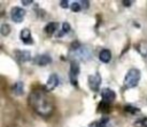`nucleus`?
<instances>
[{
    "mask_svg": "<svg viewBox=\"0 0 147 127\" xmlns=\"http://www.w3.org/2000/svg\"><path fill=\"white\" fill-rule=\"evenodd\" d=\"M74 51H75V55H76L78 58L83 59V61H87V59L91 57V50H90L87 47H85V46H82V45H80V47H78V48L75 49Z\"/></svg>",
    "mask_w": 147,
    "mask_h": 127,
    "instance_id": "nucleus-6",
    "label": "nucleus"
},
{
    "mask_svg": "<svg viewBox=\"0 0 147 127\" xmlns=\"http://www.w3.org/2000/svg\"><path fill=\"white\" fill-rule=\"evenodd\" d=\"M99 58L103 63L110 62V59H111V53H110V50L109 49H106V48L105 49H101L100 53H99Z\"/></svg>",
    "mask_w": 147,
    "mask_h": 127,
    "instance_id": "nucleus-12",
    "label": "nucleus"
},
{
    "mask_svg": "<svg viewBox=\"0 0 147 127\" xmlns=\"http://www.w3.org/2000/svg\"><path fill=\"white\" fill-rule=\"evenodd\" d=\"M22 3H23L24 6H28V5H31V3H32V1H31V0H28V1H26V0H23V1H22Z\"/></svg>",
    "mask_w": 147,
    "mask_h": 127,
    "instance_id": "nucleus-25",
    "label": "nucleus"
},
{
    "mask_svg": "<svg viewBox=\"0 0 147 127\" xmlns=\"http://www.w3.org/2000/svg\"><path fill=\"white\" fill-rule=\"evenodd\" d=\"M0 32H1L2 35H8L9 32H10V26H9L8 24H6V23L2 24L1 27H0Z\"/></svg>",
    "mask_w": 147,
    "mask_h": 127,
    "instance_id": "nucleus-17",
    "label": "nucleus"
},
{
    "mask_svg": "<svg viewBox=\"0 0 147 127\" xmlns=\"http://www.w3.org/2000/svg\"><path fill=\"white\" fill-rule=\"evenodd\" d=\"M25 16V10L21 7H13L10 10V18L15 23H21L24 19Z\"/></svg>",
    "mask_w": 147,
    "mask_h": 127,
    "instance_id": "nucleus-4",
    "label": "nucleus"
},
{
    "mask_svg": "<svg viewBox=\"0 0 147 127\" xmlns=\"http://www.w3.org/2000/svg\"><path fill=\"white\" fill-rule=\"evenodd\" d=\"M80 6H82V8L87 9L88 6H90V2H88V1H82V2H80Z\"/></svg>",
    "mask_w": 147,
    "mask_h": 127,
    "instance_id": "nucleus-23",
    "label": "nucleus"
},
{
    "mask_svg": "<svg viewBox=\"0 0 147 127\" xmlns=\"http://www.w3.org/2000/svg\"><path fill=\"white\" fill-rule=\"evenodd\" d=\"M79 74V64L77 61H72L70 63V72H69V78L70 82L72 86L77 87V78Z\"/></svg>",
    "mask_w": 147,
    "mask_h": 127,
    "instance_id": "nucleus-3",
    "label": "nucleus"
},
{
    "mask_svg": "<svg viewBox=\"0 0 147 127\" xmlns=\"http://www.w3.org/2000/svg\"><path fill=\"white\" fill-rule=\"evenodd\" d=\"M51 62H52V57L48 54H41V55H38L34 58V63L38 64V65H41V66L48 65Z\"/></svg>",
    "mask_w": 147,
    "mask_h": 127,
    "instance_id": "nucleus-10",
    "label": "nucleus"
},
{
    "mask_svg": "<svg viewBox=\"0 0 147 127\" xmlns=\"http://www.w3.org/2000/svg\"><path fill=\"white\" fill-rule=\"evenodd\" d=\"M98 111L99 112H102V113H108L110 111V103L105 102V101H101L100 104H99Z\"/></svg>",
    "mask_w": 147,
    "mask_h": 127,
    "instance_id": "nucleus-16",
    "label": "nucleus"
},
{
    "mask_svg": "<svg viewBox=\"0 0 147 127\" xmlns=\"http://www.w3.org/2000/svg\"><path fill=\"white\" fill-rule=\"evenodd\" d=\"M140 71L138 69H130L127 71V73L125 74L124 78V86L126 88H133L138 85L139 80H140Z\"/></svg>",
    "mask_w": 147,
    "mask_h": 127,
    "instance_id": "nucleus-2",
    "label": "nucleus"
},
{
    "mask_svg": "<svg viewBox=\"0 0 147 127\" xmlns=\"http://www.w3.org/2000/svg\"><path fill=\"white\" fill-rule=\"evenodd\" d=\"M11 92H13L15 95H17V96L23 95V94H24V85H23V82H22V81L15 82V84L13 85V87H11Z\"/></svg>",
    "mask_w": 147,
    "mask_h": 127,
    "instance_id": "nucleus-13",
    "label": "nucleus"
},
{
    "mask_svg": "<svg viewBox=\"0 0 147 127\" xmlns=\"http://www.w3.org/2000/svg\"><path fill=\"white\" fill-rule=\"evenodd\" d=\"M57 25H59V24H57L56 22H49L48 24H46V26H45L44 31H45L47 34H53V33L56 31Z\"/></svg>",
    "mask_w": 147,
    "mask_h": 127,
    "instance_id": "nucleus-15",
    "label": "nucleus"
},
{
    "mask_svg": "<svg viewBox=\"0 0 147 127\" xmlns=\"http://www.w3.org/2000/svg\"><path fill=\"white\" fill-rule=\"evenodd\" d=\"M125 111L126 112H130V113H137V112H139V109L138 108H134L132 105H126L125 106Z\"/></svg>",
    "mask_w": 147,
    "mask_h": 127,
    "instance_id": "nucleus-19",
    "label": "nucleus"
},
{
    "mask_svg": "<svg viewBox=\"0 0 147 127\" xmlns=\"http://www.w3.org/2000/svg\"><path fill=\"white\" fill-rule=\"evenodd\" d=\"M137 124H139V125L142 126V127H147V118H142V119L139 120Z\"/></svg>",
    "mask_w": 147,
    "mask_h": 127,
    "instance_id": "nucleus-21",
    "label": "nucleus"
},
{
    "mask_svg": "<svg viewBox=\"0 0 147 127\" xmlns=\"http://www.w3.org/2000/svg\"><path fill=\"white\" fill-rule=\"evenodd\" d=\"M15 54H16V58L20 62L24 63V62H28L31 59V53L28 50H16Z\"/></svg>",
    "mask_w": 147,
    "mask_h": 127,
    "instance_id": "nucleus-11",
    "label": "nucleus"
},
{
    "mask_svg": "<svg viewBox=\"0 0 147 127\" xmlns=\"http://www.w3.org/2000/svg\"><path fill=\"white\" fill-rule=\"evenodd\" d=\"M138 53H140V55L142 56H147V41L146 40H141L137 43L136 46Z\"/></svg>",
    "mask_w": 147,
    "mask_h": 127,
    "instance_id": "nucleus-14",
    "label": "nucleus"
},
{
    "mask_svg": "<svg viewBox=\"0 0 147 127\" xmlns=\"http://www.w3.org/2000/svg\"><path fill=\"white\" fill-rule=\"evenodd\" d=\"M20 38H21V40H22L25 45H32V42H33L32 35H31V31H30L28 27H25V29H23V30L21 31Z\"/></svg>",
    "mask_w": 147,
    "mask_h": 127,
    "instance_id": "nucleus-9",
    "label": "nucleus"
},
{
    "mask_svg": "<svg viewBox=\"0 0 147 127\" xmlns=\"http://www.w3.org/2000/svg\"><path fill=\"white\" fill-rule=\"evenodd\" d=\"M132 2H133V1H126V0H125V1H122V3H123L124 6H126V7H130V6L132 5Z\"/></svg>",
    "mask_w": 147,
    "mask_h": 127,
    "instance_id": "nucleus-24",
    "label": "nucleus"
},
{
    "mask_svg": "<svg viewBox=\"0 0 147 127\" xmlns=\"http://www.w3.org/2000/svg\"><path fill=\"white\" fill-rule=\"evenodd\" d=\"M60 80H59V76L55 74V73H52L49 77H48V80L46 82V89L47 90H53L57 87Z\"/></svg>",
    "mask_w": 147,
    "mask_h": 127,
    "instance_id": "nucleus-7",
    "label": "nucleus"
},
{
    "mask_svg": "<svg viewBox=\"0 0 147 127\" xmlns=\"http://www.w3.org/2000/svg\"><path fill=\"white\" fill-rule=\"evenodd\" d=\"M29 104L34 112L42 117H48L54 110V103L51 96L40 89H36L30 93Z\"/></svg>",
    "mask_w": 147,
    "mask_h": 127,
    "instance_id": "nucleus-1",
    "label": "nucleus"
},
{
    "mask_svg": "<svg viewBox=\"0 0 147 127\" xmlns=\"http://www.w3.org/2000/svg\"><path fill=\"white\" fill-rule=\"evenodd\" d=\"M100 85H101V77H100L99 73L88 76V86L92 90L98 92L99 88H100Z\"/></svg>",
    "mask_w": 147,
    "mask_h": 127,
    "instance_id": "nucleus-5",
    "label": "nucleus"
},
{
    "mask_svg": "<svg viewBox=\"0 0 147 127\" xmlns=\"http://www.w3.org/2000/svg\"><path fill=\"white\" fill-rule=\"evenodd\" d=\"M101 96H102V101L108 102V103L113 102V101L116 98L115 92H114L113 89H110V88H103V89L101 90Z\"/></svg>",
    "mask_w": 147,
    "mask_h": 127,
    "instance_id": "nucleus-8",
    "label": "nucleus"
},
{
    "mask_svg": "<svg viewBox=\"0 0 147 127\" xmlns=\"http://www.w3.org/2000/svg\"><path fill=\"white\" fill-rule=\"evenodd\" d=\"M70 31V24L68 23V22H64L63 24H62V32L59 34V35H62V34H65L67 32H69Z\"/></svg>",
    "mask_w": 147,
    "mask_h": 127,
    "instance_id": "nucleus-18",
    "label": "nucleus"
},
{
    "mask_svg": "<svg viewBox=\"0 0 147 127\" xmlns=\"http://www.w3.org/2000/svg\"><path fill=\"white\" fill-rule=\"evenodd\" d=\"M60 5H61V7L62 8H68V5H69V1L68 0H62V1H60Z\"/></svg>",
    "mask_w": 147,
    "mask_h": 127,
    "instance_id": "nucleus-22",
    "label": "nucleus"
},
{
    "mask_svg": "<svg viewBox=\"0 0 147 127\" xmlns=\"http://www.w3.org/2000/svg\"><path fill=\"white\" fill-rule=\"evenodd\" d=\"M80 9H82V6H80L79 2H72V5H71V10L72 11H79Z\"/></svg>",
    "mask_w": 147,
    "mask_h": 127,
    "instance_id": "nucleus-20",
    "label": "nucleus"
}]
</instances>
